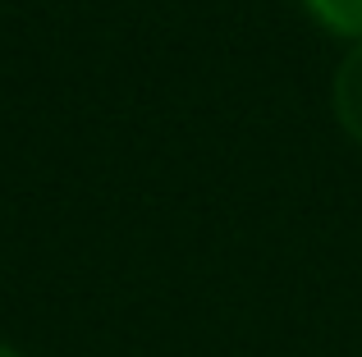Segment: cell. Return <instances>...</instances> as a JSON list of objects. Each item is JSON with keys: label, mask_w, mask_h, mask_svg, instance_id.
Listing matches in <instances>:
<instances>
[{"label": "cell", "mask_w": 362, "mask_h": 357, "mask_svg": "<svg viewBox=\"0 0 362 357\" xmlns=\"http://www.w3.org/2000/svg\"><path fill=\"white\" fill-rule=\"evenodd\" d=\"M330 97H335V115H339V124H344V133L354 138V143H362V42L344 55Z\"/></svg>", "instance_id": "cell-1"}, {"label": "cell", "mask_w": 362, "mask_h": 357, "mask_svg": "<svg viewBox=\"0 0 362 357\" xmlns=\"http://www.w3.org/2000/svg\"><path fill=\"white\" fill-rule=\"evenodd\" d=\"M303 5H308V14L317 18L321 28L362 42V0H303Z\"/></svg>", "instance_id": "cell-2"}, {"label": "cell", "mask_w": 362, "mask_h": 357, "mask_svg": "<svg viewBox=\"0 0 362 357\" xmlns=\"http://www.w3.org/2000/svg\"><path fill=\"white\" fill-rule=\"evenodd\" d=\"M0 357H18L14 349H9V344H0Z\"/></svg>", "instance_id": "cell-3"}]
</instances>
